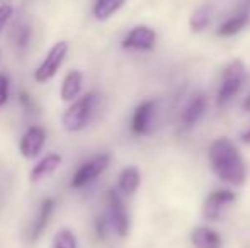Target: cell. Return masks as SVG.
<instances>
[{"mask_svg": "<svg viewBox=\"0 0 250 248\" xmlns=\"http://www.w3.org/2000/svg\"><path fill=\"white\" fill-rule=\"evenodd\" d=\"M209 163L220 180L242 186L247 179V167L237 146L228 138H218L209 146Z\"/></svg>", "mask_w": 250, "mask_h": 248, "instance_id": "6da1fadb", "label": "cell"}, {"mask_svg": "<svg viewBox=\"0 0 250 248\" xmlns=\"http://www.w3.org/2000/svg\"><path fill=\"white\" fill-rule=\"evenodd\" d=\"M101 106V94L97 92H89L83 97H80L79 100L72 104L68 109L65 111L62 117V124L66 131H80L87 124L90 123V119L94 117L96 111Z\"/></svg>", "mask_w": 250, "mask_h": 248, "instance_id": "7a4b0ae2", "label": "cell"}, {"mask_svg": "<svg viewBox=\"0 0 250 248\" xmlns=\"http://www.w3.org/2000/svg\"><path fill=\"white\" fill-rule=\"evenodd\" d=\"M245 78H247V72H245V65L240 60L231 61L225 68L223 82L218 90V107L223 109L235 99V95L242 90Z\"/></svg>", "mask_w": 250, "mask_h": 248, "instance_id": "3957f363", "label": "cell"}, {"mask_svg": "<svg viewBox=\"0 0 250 248\" xmlns=\"http://www.w3.org/2000/svg\"><path fill=\"white\" fill-rule=\"evenodd\" d=\"M160 99H151L145 100L136 107L131 117V129L135 134L146 136L153 133L155 126L158 123V117H160Z\"/></svg>", "mask_w": 250, "mask_h": 248, "instance_id": "277c9868", "label": "cell"}, {"mask_svg": "<svg viewBox=\"0 0 250 248\" xmlns=\"http://www.w3.org/2000/svg\"><path fill=\"white\" fill-rule=\"evenodd\" d=\"M109 162H111V155H109V153H102V155L94 156V158L89 160V162L82 163V165L77 169V172L73 173L72 187L82 189V187L89 186L90 182H94V180L107 169Z\"/></svg>", "mask_w": 250, "mask_h": 248, "instance_id": "5b68a950", "label": "cell"}, {"mask_svg": "<svg viewBox=\"0 0 250 248\" xmlns=\"http://www.w3.org/2000/svg\"><path fill=\"white\" fill-rule=\"evenodd\" d=\"M66 53H68V44H66L65 41L56 43L55 46L48 51L43 63L38 66L36 73H34V80H36L38 83H44L50 78H53V76L56 75V72H58V68L62 66V63L65 61Z\"/></svg>", "mask_w": 250, "mask_h": 248, "instance_id": "8992f818", "label": "cell"}, {"mask_svg": "<svg viewBox=\"0 0 250 248\" xmlns=\"http://www.w3.org/2000/svg\"><path fill=\"white\" fill-rule=\"evenodd\" d=\"M109 201V214H111V223L114 226L116 233L119 236H126L129 231V216L126 211V206L123 202L121 195L118 191H109L107 194Z\"/></svg>", "mask_w": 250, "mask_h": 248, "instance_id": "52a82bcc", "label": "cell"}, {"mask_svg": "<svg viewBox=\"0 0 250 248\" xmlns=\"http://www.w3.org/2000/svg\"><path fill=\"white\" fill-rule=\"evenodd\" d=\"M237 201V195L231 191H214L209 197L204 201V208H203V214L206 219L209 221H218L221 216V212L231 204V202Z\"/></svg>", "mask_w": 250, "mask_h": 248, "instance_id": "ba28073f", "label": "cell"}, {"mask_svg": "<svg viewBox=\"0 0 250 248\" xmlns=\"http://www.w3.org/2000/svg\"><path fill=\"white\" fill-rule=\"evenodd\" d=\"M155 41H157V33L148 26H136L128 33V36L123 39V48L125 50H140L150 51L153 50Z\"/></svg>", "mask_w": 250, "mask_h": 248, "instance_id": "9c48e42d", "label": "cell"}, {"mask_svg": "<svg viewBox=\"0 0 250 248\" xmlns=\"http://www.w3.org/2000/svg\"><path fill=\"white\" fill-rule=\"evenodd\" d=\"M46 143V131L41 126H31L21 138L19 152L24 158H36Z\"/></svg>", "mask_w": 250, "mask_h": 248, "instance_id": "30bf717a", "label": "cell"}, {"mask_svg": "<svg viewBox=\"0 0 250 248\" xmlns=\"http://www.w3.org/2000/svg\"><path fill=\"white\" fill-rule=\"evenodd\" d=\"M53 211H55V201L53 199H43L40 204V209H38V214L34 218L33 225H31V229H29V242L34 243L41 238V235L44 233L46 229L48 223H50L51 216H53Z\"/></svg>", "mask_w": 250, "mask_h": 248, "instance_id": "8fae6325", "label": "cell"}, {"mask_svg": "<svg viewBox=\"0 0 250 248\" xmlns=\"http://www.w3.org/2000/svg\"><path fill=\"white\" fill-rule=\"evenodd\" d=\"M208 109V99L203 92H198L191 97V100L188 102V106L182 111L181 121L186 128H192L194 124H198V121L204 116Z\"/></svg>", "mask_w": 250, "mask_h": 248, "instance_id": "7c38bea8", "label": "cell"}, {"mask_svg": "<svg viewBox=\"0 0 250 248\" xmlns=\"http://www.w3.org/2000/svg\"><path fill=\"white\" fill-rule=\"evenodd\" d=\"M191 240L196 248H221V238L213 228L198 226L192 231Z\"/></svg>", "mask_w": 250, "mask_h": 248, "instance_id": "4fadbf2b", "label": "cell"}, {"mask_svg": "<svg viewBox=\"0 0 250 248\" xmlns=\"http://www.w3.org/2000/svg\"><path fill=\"white\" fill-rule=\"evenodd\" d=\"M60 163H62V156L56 155V153H51V155H46L44 158H41L38 162V165L31 170V182L36 184L40 180H43L44 177H48L58 169Z\"/></svg>", "mask_w": 250, "mask_h": 248, "instance_id": "5bb4252c", "label": "cell"}, {"mask_svg": "<svg viewBox=\"0 0 250 248\" xmlns=\"http://www.w3.org/2000/svg\"><path fill=\"white\" fill-rule=\"evenodd\" d=\"M82 82L83 76L79 70H72L68 75L63 78L62 83V90H60V95H62V100H73L82 90Z\"/></svg>", "mask_w": 250, "mask_h": 248, "instance_id": "9a60e30c", "label": "cell"}, {"mask_svg": "<svg viewBox=\"0 0 250 248\" xmlns=\"http://www.w3.org/2000/svg\"><path fill=\"white\" fill-rule=\"evenodd\" d=\"M140 187V170L136 167H126L121 173H119L118 189L125 195H131Z\"/></svg>", "mask_w": 250, "mask_h": 248, "instance_id": "2e32d148", "label": "cell"}, {"mask_svg": "<svg viewBox=\"0 0 250 248\" xmlns=\"http://www.w3.org/2000/svg\"><path fill=\"white\" fill-rule=\"evenodd\" d=\"M247 24H249V14L247 12H240V14H237V16L230 17L227 22L221 24L220 29H218V36L230 38V36H233V34L240 33V31L244 29Z\"/></svg>", "mask_w": 250, "mask_h": 248, "instance_id": "e0dca14e", "label": "cell"}, {"mask_svg": "<svg viewBox=\"0 0 250 248\" xmlns=\"http://www.w3.org/2000/svg\"><path fill=\"white\" fill-rule=\"evenodd\" d=\"M125 2L126 0H96L94 9H92L94 17H96L97 20L109 19L112 14H116L123 5H125Z\"/></svg>", "mask_w": 250, "mask_h": 248, "instance_id": "ac0fdd59", "label": "cell"}, {"mask_svg": "<svg viewBox=\"0 0 250 248\" xmlns=\"http://www.w3.org/2000/svg\"><path fill=\"white\" fill-rule=\"evenodd\" d=\"M209 20H211L209 9H208V7H201V9H198L194 14H192V17H191V29L194 31V33H201V31H204L208 27Z\"/></svg>", "mask_w": 250, "mask_h": 248, "instance_id": "d6986e66", "label": "cell"}, {"mask_svg": "<svg viewBox=\"0 0 250 248\" xmlns=\"http://www.w3.org/2000/svg\"><path fill=\"white\" fill-rule=\"evenodd\" d=\"M53 248H77V240L72 229L63 228L56 233L55 240H53Z\"/></svg>", "mask_w": 250, "mask_h": 248, "instance_id": "ffe728a7", "label": "cell"}, {"mask_svg": "<svg viewBox=\"0 0 250 248\" xmlns=\"http://www.w3.org/2000/svg\"><path fill=\"white\" fill-rule=\"evenodd\" d=\"M9 99V78L5 75H0V107Z\"/></svg>", "mask_w": 250, "mask_h": 248, "instance_id": "44dd1931", "label": "cell"}, {"mask_svg": "<svg viewBox=\"0 0 250 248\" xmlns=\"http://www.w3.org/2000/svg\"><path fill=\"white\" fill-rule=\"evenodd\" d=\"M14 9L10 5H0V33L5 27V24L9 22V19L12 17Z\"/></svg>", "mask_w": 250, "mask_h": 248, "instance_id": "7402d4cb", "label": "cell"}, {"mask_svg": "<svg viewBox=\"0 0 250 248\" xmlns=\"http://www.w3.org/2000/svg\"><path fill=\"white\" fill-rule=\"evenodd\" d=\"M29 29L27 27H19V36L16 38V43H17V46H21V48H24L27 44V41H29Z\"/></svg>", "mask_w": 250, "mask_h": 248, "instance_id": "603a6c76", "label": "cell"}, {"mask_svg": "<svg viewBox=\"0 0 250 248\" xmlns=\"http://www.w3.org/2000/svg\"><path fill=\"white\" fill-rule=\"evenodd\" d=\"M96 228H97V233H99L101 238H104L105 235H107V225H105V219H97L96 223Z\"/></svg>", "mask_w": 250, "mask_h": 248, "instance_id": "cb8c5ba5", "label": "cell"}, {"mask_svg": "<svg viewBox=\"0 0 250 248\" xmlns=\"http://www.w3.org/2000/svg\"><path fill=\"white\" fill-rule=\"evenodd\" d=\"M240 138H242V141H244V143H247V145H250V128L247 129V131L242 133Z\"/></svg>", "mask_w": 250, "mask_h": 248, "instance_id": "d4e9b609", "label": "cell"}, {"mask_svg": "<svg viewBox=\"0 0 250 248\" xmlns=\"http://www.w3.org/2000/svg\"><path fill=\"white\" fill-rule=\"evenodd\" d=\"M244 109L247 111V113H250V95L245 99V102H244Z\"/></svg>", "mask_w": 250, "mask_h": 248, "instance_id": "484cf974", "label": "cell"}]
</instances>
